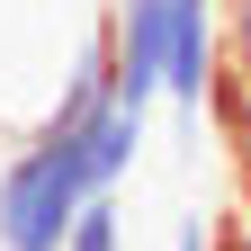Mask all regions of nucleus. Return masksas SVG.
<instances>
[{
    "label": "nucleus",
    "instance_id": "1",
    "mask_svg": "<svg viewBox=\"0 0 251 251\" xmlns=\"http://www.w3.org/2000/svg\"><path fill=\"white\" fill-rule=\"evenodd\" d=\"M99 198V171L72 126H27L0 162V251H63L81 206Z\"/></svg>",
    "mask_w": 251,
    "mask_h": 251
},
{
    "label": "nucleus",
    "instance_id": "2",
    "mask_svg": "<svg viewBox=\"0 0 251 251\" xmlns=\"http://www.w3.org/2000/svg\"><path fill=\"white\" fill-rule=\"evenodd\" d=\"M215 72H225V0H171V72H162V99L188 126L206 117Z\"/></svg>",
    "mask_w": 251,
    "mask_h": 251
},
{
    "label": "nucleus",
    "instance_id": "3",
    "mask_svg": "<svg viewBox=\"0 0 251 251\" xmlns=\"http://www.w3.org/2000/svg\"><path fill=\"white\" fill-rule=\"evenodd\" d=\"M108 54H117V99L152 108L171 72V0H108Z\"/></svg>",
    "mask_w": 251,
    "mask_h": 251
},
{
    "label": "nucleus",
    "instance_id": "4",
    "mask_svg": "<svg viewBox=\"0 0 251 251\" xmlns=\"http://www.w3.org/2000/svg\"><path fill=\"white\" fill-rule=\"evenodd\" d=\"M206 117L225 126V144H233V162H242V179H251V72H215V90H206Z\"/></svg>",
    "mask_w": 251,
    "mask_h": 251
},
{
    "label": "nucleus",
    "instance_id": "5",
    "mask_svg": "<svg viewBox=\"0 0 251 251\" xmlns=\"http://www.w3.org/2000/svg\"><path fill=\"white\" fill-rule=\"evenodd\" d=\"M63 251H126V206H117V188H99V198L81 206V225L63 233Z\"/></svg>",
    "mask_w": 251,
    "mask_h": 251
},
{
    "label": "nucleus",
    "instance_id": "6",
    "mask_svg": "<svg viewBox=\"0 0 251 251\" xmlns=\"http://www.w3.org/2000/svg\"><path fill=\"white\" fill-rule=\"evenodd\" d=\"M225 63L251 72V0H225Z\"/></svg>",
    "mask_w": 251,
    "mask_h": 251
},
{
    "label": "nucleus",
    "instance_id": "7",
    "mask_svg": "<svg viewBox=\"0 0 251 251\" xmlns=\"http://www.w3.org/2000/svg\"><path fill=\"white\" fill-rule=\"evenodd\" d=\"M171 251H225V242H215V225H206V206H188L179 225H171Z\"/></svg>",
    "mask_w": 251,
    "mask_h": 251
}]
</instances>
